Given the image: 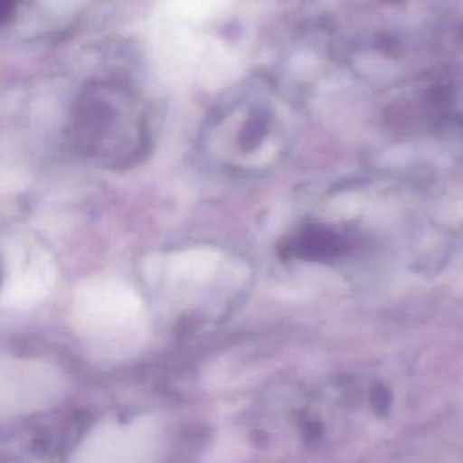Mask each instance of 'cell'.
<instances>
[{
	"instance_id": "6da1fadb",
	"label": "cell",
	"mask_w": 463,
	"mask_h": 463,
	"mask_svg": "<svg viewBox=\"0 0 463 463\" xmlns=\"http://www.w3.org/2000/svg\"><path fill=\"white\" fill-rule=\"evenodd\" d=\"M16 4L18 0H0V24L13 14Z\"/></svg>"
}]
</instances>
